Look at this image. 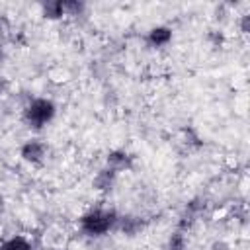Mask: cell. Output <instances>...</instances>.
<instances>
[{
  "label": "cell",
  "mask_w": 250,
  "mask_h": 250,
  "mask_svg": "<svg viewBox=\"0 0 250 250\" xmlns=\"http://www.w3.org/2000/svg\"><path fill=\"white\" fill-rule=\"evenodd\" d=\"M117 213L113 209H90L80 217V230L88 236H102L117 227Z\"/></svg>",
  "instance_id": "1"
},
{
  "label": "cell",
  "mask_w": 250,
  "mask_h": 250,
  "mask_svg": "<svg viewBox=\"0 0 250 250\" xmlns=\"http://www.w3.org/2000/svg\"><path fill=\"white\" fill-rule=\"evenodd\" d=\"M55 117V104L47 98H35L23 109V119L29 127L41 129Z\"/></svg>",
  "instance_id": "2"
},
{
  "label": "cell",
  "mask_w": 250,
  "mask_h": 250,
  "mask_svg": "<svg viewBox=\"0 0 250 250\" xmlns=\"http://www.w3.org/2000/svg\"><path fill=\"white\" fill-rule=\"evenodd\" d=\"M20 154H21V158H23L25 162L37 164V162H41V160L45 158V154H47V146H45V143H41L39 139H31V141L23 143Z\"/></svg>",
  "instance_id": "3"
},
{
  "label": "cell",
  "mask_w": 250,
  "mask_h": 250,
  "mask_svg": "<svg viewBox=\"0 0 250 250\" xmlns=\"http://www.w3.org/2000/svg\"><path fill=\"white\" fill-rule=\"evenodd\" d=\"M131 166V156L123 150H113L107 154V170L111 172H121Z\"/></svg>",
  "instance_id": "4"
},
{
  "label": "cell",
  "mask_w": 250,
  "mask_h": 250,
  "mask_svg": "<svg viewBox=\"0 0 250 250\" xmlns=\"http://www.w3.org/2000/svg\"><path fill=\"white\" fill-rule=\"evenodd\" d=\"M172 41V29L170 27H164V25H158V27H152L148 31V43L152 47H164Z\"/></svg>",
  "instance_id": "5"
},
{
  "label": "cell",
  "mask_w": 250,
  "mask_h": 250,
  "mask_svg": "<svg viewBox=\"0 0 250 250\" xmlns=\"http://www.w3.org/2000/svg\"><path fill=\"white\" fill-rule=\"evenodd\" d=\"M41 14L47 18V20H59L62 18L66 12H64V2L61 0H49V2H43L41 4Z\"/></svg>",
  "instance_id": "6"
},
{
  "label": "cell",
  "mask_w": 250,
  "mask_h": 250,
  "mask_svg": "<svg viewBox=\"0 0 250 250\" xmlns=\"http://www.w3.org/2000/svg\"><path fill=\"white\" fill-rule=\"evenodd\" d=\"M0 250H33V244L25 236L16 234V236H10L8 240H4L0 244Z\"/></svg>",
  "instance_id": "7"
},
{
  "label": "cell",
  "mask_w": 250,
  "mask_h": 250,
  "mask_svg": "<svg viewBox=\"0 0 250 250\" xmlns=\"http://www.w3.org/2000/svg\"><path fill=\"white\" fill-rule=\"evenodd\" d=\"M113 176H115V172H111V170H104V172H100L98 176H96V188L98 189H105V188H109V184L113 182Z\"/></svg>",
  "instance_id": "8"
},
{
  "label": "cell",
  "mask_w": 250,
  "mask_h": 250,
  "mask_svg": "<svg viewBox=\"0 0 250 250\" xmlns=\"http://www.w3.org/2000/svg\"><path fill=\"white\" fill-rule=\"evenodd\" d=\"M248 25H250V16H242V33H248Z\"/></svg>",
  "instance_id": "9"
},
{
  "label": "cell",
  "mask_w": 250,
  "mask_h": 250,
  "mask_svg": "<svg viewBox=\"0 0 250 250\" xmlns=\"http://www.w3.org/2000/svg\"><path fill=\"white\" fill-rule=\"evenodd\" d=\"M0 57H2V53H0Z\"/></svg>",
  "instance_id": "10"
}]
</instances>
